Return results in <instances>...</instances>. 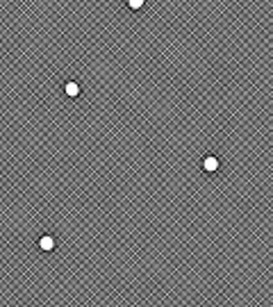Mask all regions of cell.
I'll use <instances>...</instances> for the list:
<instances>
[{"label":"cell","mask_w":273,"mask_h":307,"mask_svg":"<svg viewBox=\"0 0 273 307\" xmlns=\"http://www.w3.org/2000/svg\"><path fill=\"white\" fill-rule=\"evenodd\" d=\"M62 91H64L66 98H80V96H82V84L71 77V80H64V84H62Z\"/></svg>","instance_id":"obj_1"},{"label":"cell","mask_w":273,"mask_h":307,"mask_svg":"<svg viewBox=\"0 0 273 307\" xmlns=\"http://www.w3.org/2000/svg\"><path fill=\"white\" fill-rule=\"evenodd\" d=\"M36 246H39L41 253H53L55 246H57V239H55L53 235H41L39 237V241H36Z\"/></svg>","instance_id":"obj_2"},{"label":"cell","mask_w":273,"mask_h":307,"mask_svg":"<svg viewBox=\"0 0 273 307\" xmlns=\"http://www.w3.org/2000/svg\"><path fill=\"white\" fill-rule=\"evenodd\" d=\"M201 166H203V171L205 173H216L219 171V166H221V162H219L216 155H205L203 162H201Z\"/></svg>","instance_id":"obj_3"},{"label":"cell","mask_w":273,"mask_h":307,"mask_svg":"<svg viewBox=\"0 0 273 307\" xmlns=\"http://www.w3.org/2000/svg\"><path fill=\"white\" fill-rule=\"evenodd\" d=\"M128 7H130V9H141L143 0H128Z\"/></svg>","instance_id":"obj_4"}]
</instances>
